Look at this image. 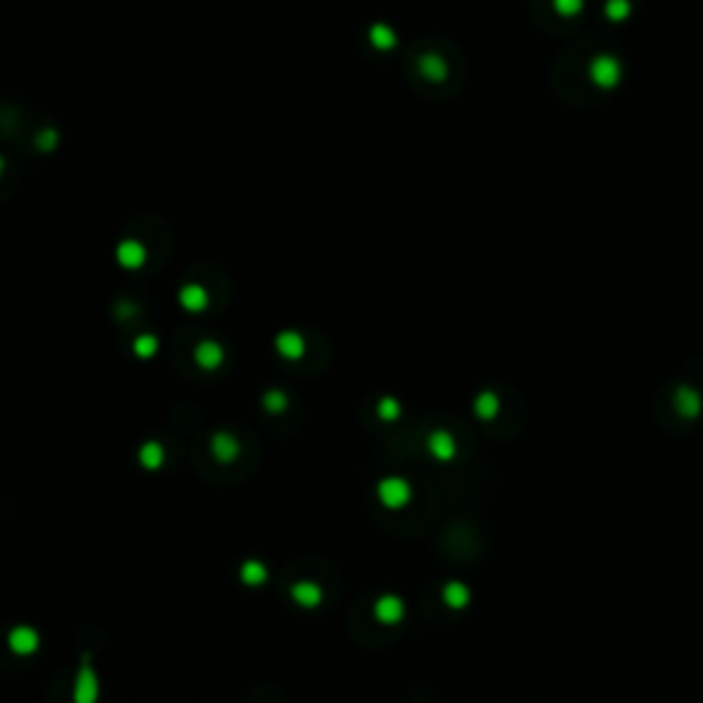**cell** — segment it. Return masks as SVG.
<instances>
[{"mask_svg": "<svg viewBox=\"0 0 703 703\" xmlns=\"http://www.w3.org/2000/svg\"><path fill=\"white\" fill-rule=\"evenodd\" d=\"M99 701V679L91 665V654H83L80 670L74 679V703H96Z\"/></svg>", "mask_w": 703, "mask_h": 703, "instance_id": "1", "label": "cell"}, {"mask_svg": "<svg viewBox=\"0 0 703 703\" xmlns=\"http://www.w3.org/2000/svg\"><path fill=\"white\" fill-rule=\"evenodd\" d=\"M377 498L385 508H404L412 498V489L404 478H385L377 486Z\"/></svg>", "mask_w": 703, "mask_h": 703, "instance_id": "2", "label": "cell"}, {"mask_svg": "<svg viewBox=\"0 0 703 703\" xmlns=\"http://www.w3.org/2000/svg\"><path fill=\"white\" fill-rule=\"evenodd\" d=\"M374 618L379 624H399L404 618V602L396 593H382L374 602Z\"/></svg>", "mask_w": 703, "mask_h": 703, "instance_id": "3", "label": "cell"}, {"mask_svg": "<svg viewBox=\"0 0 703 703\" xmlns=\"http://www.w3.org/2000/svg\"><path fill=\"white\" fill-rule=\"evenodd\" d=\"M8 648L20 657H28L39 648V632L33 627H14L8 632Z\"/></svg>", "mask_w": 703, "mask_h": 703, "instance_id": "4", "label": "cell"}, {"mask_svg": "<svg viewBox=\"0 0 703 703\" xmlns=\"http://www.w3.org/2000/svg\"><path fill=\"white\" fill-rule=\"evenodd\" d=\"M292 599H295L297 605L299 607H305V610H311V607H316L319 602H321V588H319L316 583H311V580H299V583H295L292 585Z\"/></svg>", "mask_w": 703, "mask_h": 703, "instance_id": "5", "label": "cell"}, {"mask_svg": "<svg viewBox=\"0 0 703 703\" xmlns=\"http://www.w3.org/2000/svg\"><path fill=\"white\" fill-rule=\"evenodd\" d=\"M267 577H270V571L261 561H245L239 566V580L245 585H261V583H267Z\"/></svg>", "mask_w": 703, "mask_h": 703, "instance_id": "6", "label": "cell"}, {"mask_svg": "<svg viewBox=\"0 0 703 703\" xmlns=\"http://www.w3.org/2000/svg\"><path fill=\"white\" fill-rule=\"evenodd\" d=\"M442 602H445L448 607H454V610H462V607L470 602V588H467L464 583H448V585L442 588Z\"/></svg>", "mask_w": 703, "mask_h": 703, "instance_id": "7", "label": "cell"}, {"mask_svg": "<svg viewBox=\"0 0 703 703\" xmlns=\"http://www.w3.org/2000/svg\"><path fill=\"white\" fill-rule=\"evenodd\" d=\"M429 451L437 456L440 462H448L456 451L451 434H445V431H434V434H431V440H429Z\"/></svg>", "mask_w": 703, "mask_h": 703, "instance_id": "8", "label": "cell"}, {"mask_svg": "<svg viewBox=\"0 0 703 703\" xmlns=\"http://www.w3.org/2000/svg\"><path fill=\"white\" fill-rule=\"evenodd\" d=\"M212 451H215V456H217L220 462H234L236 454H239V445H236V440H234L231 434H215Z\"/></svg>", "mask_w": 703, "mask_h": 703, "instance_id": "9", "label": "cell"}, {"mask_svg": "<svg viewBox=\"0 0 703 703\" xmlns=\"http://www.w3.org/2000/svg\"><path fill=\"white\" fill-rule=\"evenodd\" d=\"M140 462H143V467H149V470L159 467V464H162V448H159L157 442L143 445V451H140Z\"/></svg>", "mask_w": 703, "mask_h": 703, "instance_id": "10", "label": "cell"}, {"mask_svg": "<svg viewBox=\"0 0 703 703\" xmlns=\"http://www.w3.org/2000/svg\"><path fill=\"white\" fill-rule=\"evenodd\" d=\"M679 404H681V412H684V415H695V412H698V396H695V393H690V390H684V393H681V399H679Z\"/></svg>", "mask_w": 703, "mask_h": 703, "instance_id": "11", "label": "cell"}, {"mask_svg": "<svg viewBox=\"0 0 703 703\" xmlns=\"http://www.w3.org/2000/svg\"><path fill=\"white\" fill-rule=\"evenodd\" d=\"M495 409H498V401H495L492 396H484V399L478 401V412H481L484 418H492V415H495Z\"/></svg>", "mask_w": 703, "mask_h": 703, "instance_id": "12", "label": "cell"}, {"mask_svg": "<svg viewBox=\"0 0 703 703\" xmlns=\"http://www.w3.org/2000/svg\"><path fill=\"white\" fill-rule=\"evenodd\" d=\"M379 412H382V418H385V421H390V418H396V415H399V407H396L393 401H385Z\"/></svg>", "mask_w": 703, "mask_h": 703, "instance_id": "13", "label": "cell"}]
</instances>
